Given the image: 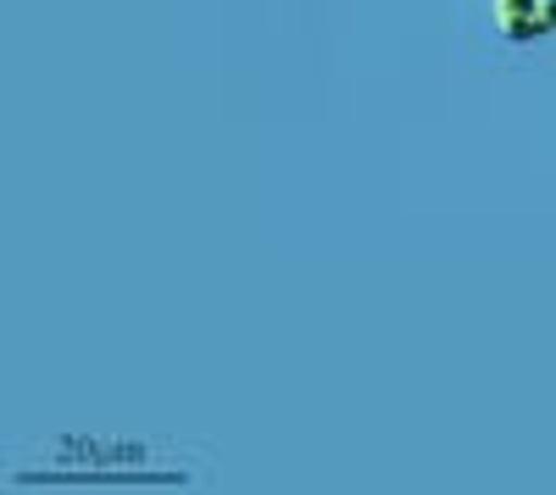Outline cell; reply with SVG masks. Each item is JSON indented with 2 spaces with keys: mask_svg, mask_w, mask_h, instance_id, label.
I'll return each instance as SVG.
<instances>
[{
  "mask_svg": "<svg viewBox=\"0 0 556 495\" xmlns=\"http://www.w3.org/2000/svg\"><path fill=\"white\" fill-rule=\"evenodd\" d=\"M495 28L513 45L545 39L556 28V0H495Z\"/></svg>",
  "mask_w": 556,
  "mask_h": 495,
  "instance_id": "1",
  "label": "cell"
}]
</instances>
